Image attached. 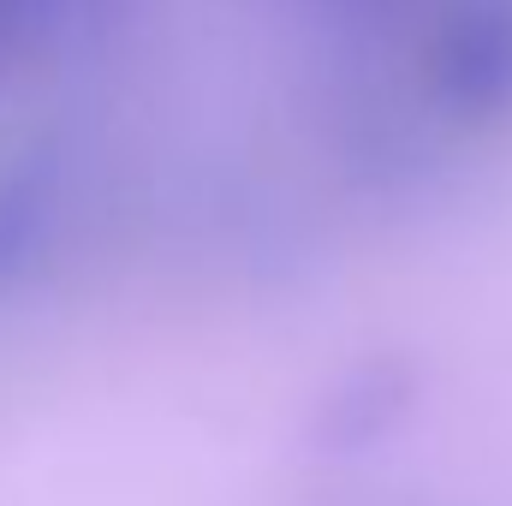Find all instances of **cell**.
Listing matches in <instances>:
<instances>
[{
  "label": "cell",
  "instance_id": "7a4b0ae2",
  "mask_svg": "<svg viewBox=\"0 0 512 506\" xmlns=\"http://www.w3.org/2000/svg\"><path fill=\"white\" fill-rule=\"evenodd\" d=\"M298 6H310L322 18H370V12H387L393 0H298Z\"/></svg>",
  "mask_w": 512,
  "mask_h": 506
},
{
  "label": "cell",
  "instance_id": "6da1fadb",
  "mask_svg": "<svg viewBox=\"0 0 512 506\" xmlns=\"http://www.w3.org/2000/svg\"><path fill=\"white\" fill-rule=\"evenodd\" d=\"M48 209H54V173L42 161H12L0 173V280H12L30 251L48 233Z\"/></svg>",
  "mask_w": 512,
  "mask_h": 506
}]
</instances>
